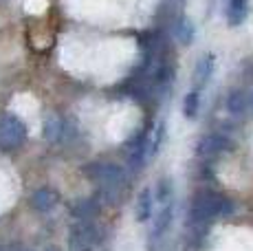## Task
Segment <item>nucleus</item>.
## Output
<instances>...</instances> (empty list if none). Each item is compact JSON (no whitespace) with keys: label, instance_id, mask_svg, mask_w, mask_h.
Instances as JSON below:
<instances>
[{"label":"nucleus","instance_id":"obj_1","mask_svg":"<svg viewBox=\"0 0 253 251\" xmlns=\"http://www.w3.org/2000/svg\"><path fill=\"white\" fill-rule=\"evenodd\" d=\"M233 203L225 194L218 192H198L189 205V227L192 229H205L207 223H211L218 216H231Z\"/></svg>","mask_w":253,"mask_h":251},{"label":"nucleus","instance_id":"obj_2","mask_svg":"<svg viewBox=\"0 0 253 251\" xmlns=\"http://www.w3.org/2000/svg\"><path fill=\"white\" fill-rule=\"evenodd\" d=\"M84 174L99 185V196L108 201H113L117 192L126 185V170L117 163H90L84 167Z\"/></svg>","mask_w":253,"mask_h":251},{"label":"nucleus","instance_id":"obj_3","mask_svg":"<svg viewBox=\"0 0 253 251\" xmlns=\"http://www.w3.org/2000/svg\"><path fill=\"white\" fill-rule=\"evenodd\" d=\"M27 141V126L11 113H0V150H18Z\"/></svg>","mask_w":253,"mask_h":251},{"label":"nucleus","instance_id":"obj_4","mask_svg":"<svg viewBox=\"0 0 253 251\" xmlns=\"http://www.w3.org/2000/svg\"><path fill=\"white\" fill-rule=\"evenodd\" d=\"M99 243V231L90 220H77L69 231V251H92Z\"/></svg>","mask_w":253,"mask_h":251},{"label":"nucleus","instance_id":"obj_5","mask_svg":"<svg viewBox=\"0 0 253 251\" xmlns=\"http://www.w3.org/2000/svg\"><path fill=\"white\" fill-rule=\"evenodd\" d=\"M231 148V139L222 132H211L207 137H203L198 141L196 150H198V157L203 159H211V157H218V154L227 152Z\"/></svg>","mask_w":253,"mask_h":251},{"label":"nucleus","instance_id":"obj_6","mask_svg":"<svg viewBox=\"0 0 253 251\" xmlns=\"http://www.w3.org/2000/svg\"><path fill=\"white\" fill-rule=\"evenodd\" d=\"M128 146H130V154H128L130 167L139 170V167L143 166L145 157H148V132H145V130H137V134L130 137Z\"/></svg>","mask_w":253,"mask_h":251},{"label":"nucleus","instance_id":"obj_7","mask_svg":"<svg viewBox=\"0 0 253 251\" xmlns=\"http://www.w3.org/2000/svg\"><path fill=\"white\" fill-rule=\"evenodd\" d=\"M57 203H60V194H57L53 187H40L31 194V207L40 214H46V211L55 209Z\"/></svg>","mask_w":253,"mask_h":251},{"label":"nucleus","instance_id":"obj_8","mask_svg":"<svg viewBox=\"0 0 253 251\" xmlns=\"http://www.w3.org/2000/svg\"><path fill=\"white\" fill-rule=\"evenodd\" d=\"M172 218H174V203H168V205H161L157 211V216L152 218V240H161L165 234H168L169 225H172Z\"/></svg>","mask_w":253,"mask_h":251},{"label":"nucleus","instance_id":"obj_9","mask_svg":"<svg viewBox=\"0 0 253 251\" xmlns=\"http://www.w3.org/2000/svg\"><path fill=\"white\" fill-rule=\"evenodd\" d=\"M213 69H216V57H213V53H205V55L198 60L196 69H194V75H192L196 90L205 88L209 84V80H211V75H213Z\"/></svg>","mask_w":253,"mask_h":251},{"label":"nucleus","instance_id":"obj_10","mask_svg":"<svg viewBox=\"0 0 253 251\" xmlns=\"http://www.w3.org/2000/svg\"><path fill=\"white\" fill-rule=\"evenodd\" d=\"M134 209H137V220L139 223H148L152 218V209H154V192L152 187H143L139 192V199L134 203Z\"/></svg>","mask_w":253,"mask_h":251},{"label":"nucleus","instance_id":"obj_11","mask_svg":"<svg viewBox=\"0 0 253 251\" xmlns=\"http://www.w3.org/2000/svg\"><path fill=\"white\" fill-rule=\"evenodd\" d=\"M249 16V0H229L227 4V22L229 27H240Z\"/></svg>","mask_w":253,"mask_h":251},{"label":"nucleus","instance_id":"obj_12","mask_svg":"<svg viewBox=\"0 0 253 251\" xmlns=\"http://www.w3.org/2000/svg\"><path fill=\"white\" fill-rule=\"evenodd\" d=\"M227 110L233 115V117H240L249 110V93L245 88H236L229 93L227 97Z\"/></svg>","mask_w":253,"mask_h":251},{"label":"nucleus","instance_id":"obj_13","mask_svg":"<svg viewBox=\"0 0 253 251\" xmlns=\"http://www.w3.org/2000/svg\"><path fill=\"white\" fill-rule=\"evenodd\" d=\"M71 214L75 216L77 220H92L99 214V203H97V199H82L73 205Z\"/></svg>","mask_w":253,"mask_h":251},{"label":"nucleus","instance_id":"obj_14","mask_svg":"<svg viewBox=\"0 0 253 251\" xmlns=\"http://www.w3.org/2000/svg\"><path fill=\"white\" fill-rule=\"evenodd\" d=\"M154 203L161 205H168V203H174V185L169 176H161L157 181V187H154Z\"/></svg>","mask_w":253,"mask_h":251},{"label":"nucleus","instance_id":"obj_15","mask_svg":"<svg viewBox=\"0 0 253 251\" xmlns=\"http://www.w3.org/2000/svg\"><path fill=\"white\" fill-rule=\"evenodd\" d=\"M174 36H176V40L181 42V44H192L194 38H196V29H194L192 20L189 18H178L176 27H174Z\"/></svg>","mask_w":253,"mask_h":251},{"label":"nucleus","instance_id":"obj_16","mask_svg":"<svg viewBox=\"0 0 253 251\" xmlns=\"http://www.w3.org/2000/svg\"><path fill=\"white\" fill-rule=\"evenodd\" d=\"M64 137V122L57 115H48L44 122V139L48 141H57Z\"/></svg>","mask_w":253,"mask_h":251},{"label":"nucleus","instance_id":"obj_17","mask_svg":"<svg viewBox=\"0 0 253 251\" xmlns=\"http://www.w3.org/2000/svg\"><path fill=\"white\" fill-rule=\"evenodd\" d=\"M198 108H201V95L198 90H192L183 97V117L185 119H196Z\"/></svg>","mask_w":253,"mask_h":251},{"label":"nucleus","instance_id":"obj_18","mask_svg":"<svg viewBox=\"0 0 253 251\" xmlns=\"http://www.w3.org/2000/svg\"><path fill=\"white\" fill-rule=\"evenodd\" d=\"M163 141H165V124L161 122L152 130V137H148V157H157V152L161 150Z\"/></svg>","mask_w":253,"mask_h":251},{"label":"nucleus","instance_id":"obj_19","mask_svg":"<svg viewBox=\"0 0 253 251\" xmlns=\"http://www.w3.org/2000/svg\"><path fill=\"white\" fill-rule=\"evenodd\" d=\"M0 251H11V247H4V245H0Z\"/></svg>","mask_w":253,"mask_h":251},{"label":"nucleus","instance_id":"obj_20","mask_svg":"<svg viewBox=\"0 0 253 251\" xmlns=\"http://www.w3.org/2000/svg\"><path fill=\"white\" fill-rule=\"evenodd\" d=\"M46 251H60L57 247H46Z\"/></svg>","mask_w":253,"mask_h":251},{"label":"nucleus","instance_id":"obj_21","mask_svg":"<svg viewBox=\"0 0 253 251\" xmlns=\"http://www.w3.org/2000/svg\"><path fill=\"white\" fill-rule=\"evenodd\" d=\"M11 251H31V249H16V247H11Z\"/></svg>","mask_w":253,"mask_h":251}]
</instances>
